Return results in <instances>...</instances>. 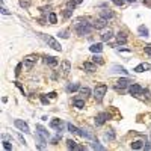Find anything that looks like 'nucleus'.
Listing matches in <instances>:
<instances>
[{"label": "nucleus", "mask_w": 151, "mask_h": 151, "mask_svg": "<svg viewBox=\"0 0 151 151\" xmlns=\"http://www.w3.org/2000/svg\"><path fill=\"white\" fill-rule=\"evenodd\" d=\"M91 27L92 26L89 23H86V21H77L76 26H74V29H76V32L79 35H88L89 30H91Z\"/></svg>", "instance_id": "nucleus-1"}, {"label": "nucleus", "mask_w": 151, "mask_h": 151, "mask_svg": "<svg viewBox=\"0 0 151 151\" xmlns=\"http://www.w3.org/2000/svg\"><path fill=\"white\" fill-rule=\"evenodd\" d=\"M41 37L44 38V41H46L53 50H56V51H60V50H62V46H60V44H59L55 38H53V37H48V35H42V33H41Z\"/></svg>", "instance_id": "nucleus-2"}, {"label": "nucleus", "mask_w": 151, "mask_h": 151, "mask_svg": "<svg viewBox=\"0 0 151 151\" xmlns=\"http://www.w3.org/2000/svg\"><path fill=\"white\" fill-rule=\"evenodd\" d=\"M106 91H107V86L106 85H97L95 89H94V97L97 101H101L103 97L106 95Z\"/></svg>", "instance_id": "nucleus-3"}, {"label": "nucleus", "mask_w": 151, "mask_h": 151, "mask_svg": "<svg viewBox=\"0 0 151 151\" xmlns=\"http://www.w3.org/2000/svg\"><path fill=\"white\" fill-rule=\"evenodd\" d=\"M129 92H130L131 95H135V97H139V95L144 94V88L139 86L138 83H133V85L129 88Z\"/></svg>", "instance_id": "nucleus-4"}, {"label": "nucleus", "mask_w": 151, "mask_h": 151, "mask_svg": "<svg viewBox=\"0 0 151 151\" xmlns=\"http://www.w3.org/2000/svg\"><path fill=\"white\" fill-rule=\"evenodd\" d=\"M50 127L58 130V133H62V129H64V121L59 119V118H55V119L50 121Z\"/></svg>", "instance_id": "nucleus-5"}, {"label": "nucleus", "mask_w": 151, "mask_h": 151, "mask_svg": "<svg viewBox=\"0 0 151 151\" xmlns=\"http://www.w3.org/2000/svg\"><path fill=\"white\" fill-rule=\"evenodd\" d=\"M109 119V113H106V112H101L98 113L95 117V126H103V124Z\"/></svg>", "instance_id": "nucleus-6"}, {"label": "nucleus", "mask_w": 151, "mask_h": 151, "mask_svg": "<svg viewBox=\"0 0 151 151\" xmlns=\"http://www.w3.org/2000/svg\"><path fill=\"white\" fill-rule=\"evenodd\" d=\"M37 56L35 55H30V56H27V58H24V67L27 68V70H32L33 68V65L37 64Z\"/></svg>", "instance_id": "nucleus-7"}, {"label": "nucleus", "mask_w": 151, "mask_h": 151, "mask_svg": "<svg viewBox=\"0 0 151 151\" xmlns=\"http://www.w3.org/2000/svg\"><path fill=\"white\" fill-rule=\"evenodd\" d=\"M14 124H15V127L20 129L21 131H24V133H30L29 126H27V124H26L24 121H21V119H14Z\"/></svg>", "instance_id": "nucleus-8"}, {"label": "nucleus", "mask_w": 151, "mask_h": 151, "mask_svg": "<svg viewBox=\"0 0 151 151\" xmlns=\"http://www.w3.org/2000/svg\"><path fill=\"white\" fill-rule=\"evenodd\" d=\"M131 83V80L129 77H124V79H119L117 82V89H124V88H127L129 85Z\"/></svg>", "instance_id": "nucleus-9"}, {"label": "nucleus", "mask_w": 151, "mask_h": 151, "mask_svg": "<svg viewBox=\"0 0 151 151\" xmlns=\"http://www.w3.org/2000/svg\"><path fill=\"white\" fill-rule=\"evenodd\" d=\"M151 70V64H148V62H142V64H139L133 71H136V73H144V71H148Z\"/></svg>", "instance_id": "nucleus-10"}, {"label": "nucleus", "mask_w": 151, "mask_h": 151, "mask_svg": "<svg viewBox=\"0 0 151 151\" xmlns=\"http://www.w3.org/2000/svg\"><path fill=\"white\" fill-rule=\"evenodd\" d=\"M106 24H107V20L100 18V20H95V21H94L92 27H94V29H104V27H106Z\"/></svg>", "instance_id": "nucleus-11"}, {"label": "nucleus", "mask_w": 151, "mask_h": 151, "mask_svg": "<svg viewBox=\"0 0 151 151\" xmlns=\"http://www.w3.org/2000/svg\"><path fill=\"white\" fill-rule=\"evenodd\" d=\"M37 130H38V135H41L42 138H46V139H48V138H50V133H48L46 129H44V127L41 126V124H38V126H37Z\"/></svg>", "instance_id": "nucleus-12"}, {"label": "nucleus", "mask_w": 151, "mask_h": 151, "mask_svg": "<svg viewBox=\"0 0 151 151\" xmlns=\"http://www.w3.org/2000/svg\"><path fill=\"white\" fill-rule=\"evenodd\" d=\"M112 17H113V12L109 11V9H103V11H100V18L109 20V18H112Z\"/></svg>", "instance_id": "nucleus-13"}, {"label": "nucleus", "mask_w": 151, "mask_h": 151, "mask_svg": "<svg viewBox=\"0 0 151 151\" xmlns=\"http://www.w3.org/2000/svg\"><path fill=\"white\" fill-rule=\"evenodd\" d=\"M112 37H113L112 29H107V30H104V32L101 33V39H103V41H110Z\"/></svg>", "instance_id": "nucleus-14"}, {"label": "nucleus", "mask_w": 151, "mask_h": 151, "mask_svg": "<svg viewBox=\"0 0 151 151\" xmlns=\"http://www.w3.org/2000/svg\"><path fill=\"white\" fill-rule=\"evenodd\" d=\"M110 70H112L110 73H122V74H127V73H129L126 68H122V67H119V65H112Z\"/></svg>", "instance_id": "nucleus-15"}, {"label": "nucleus", "mask_w": 151, "mask_h": 151, "mask_svg": "<svg viewBox=\"0 0 151 151\" xmlns=\"http://www.w3.org/2000/svg\"><path fill=\"white\" fill-rule=\"evenodd\" d=\"M83 68H85L86 71H89V73H94V71L97 70V64H92V62H85Z\"/></svg>", "instance_id": "nucleus-16"}, {"label": "nucleus", "mask_w": 151, "mask_h": 151, "mask_svg": "<svg viewBox=\"0 0 151 151\" xmlns=\"http://www.w3.org/2000/svg\"><path fill=\"white\" fill-rule=\"evenodd\" d=\"M70 68H71V65H70L68 60L62 62V74H64V76H68V74H70Z\"/></svg>", "instance_id": "nucleus-17"}, {"label": "nucleus", "mask_w": 151, "mask_h": 151, "mask_svg": "<svg viewBox=\"0 0 151 151\" xmlns=\"http://www.w3.org/2000/svg\"><path fill=\"white\" fill-rule=\"evenodd\" d=\"M89 50H91L92 53H100V51L103 50V44H101V42H98V44H92V46L89 47Z\"/></svg>", "instance_id": "nucleus-18"}, {"label": "nucleus", "mask_w": 151, "mask_h": 151, "mask_svg": "<svg viewBox=\"0 0 151 151\" xmlns=\"http://www.w3.org/2000/svg\"><path fill=\"white\" fill-rule=\"evenodd\" d=\"M46 64L50 65V67H56V65H58V59L53 58V56H47V58H46Z\"/></svg>", "instance_id": "nucleus-19"}, {"label": "nucleus", "mask_w": 151, "mask_h": 151, "mask_svg": "<svg viewBox=\"0 0 151 151\" xmlns=\"http://www.w3.org/2000/svg\"><path fill=\"white\" fill-rule=\"evenodd\" d=\"M67 127H68V130H70L71 133H73V135H80V129H77V127H76V126H73L71 122H68V124H67Z\"/></svg>", "instance_id": "nucleus-20"}, {"label": "nucleus", "mask_w": 151, "mask_h": 151, "mask_svg": "<svg viewBox=\"0 0 151 151\" xmlns=\"http://www.w3.org/2000/svg\"><path fill=\"white\" fill-rule=\"evenodd\" d=\"M67 147H68L70 150H82V147H79V145L76 144V142H74V140H71V139H68V140H67Z\"/></svg>", "instance_id": "nucleus-21"}, {"label": "nucleus", "mask_w": 151, "mask_h": 151, "mask_svg": "<svg viewBox=\"0 0 151 151\" xmlns=\"http://www.w3.org/2000/svg\"><path fill=\"white\" fill-rule=\"evenodd\" d=\"M79 89H80V85H79V83H71V85L67 86V91L68 92H76Z\"/></svg>", "instance_id": "nucleus-22"}, {"label": "nucleus", "mask_w": 151, "mask_h": 151, "mask_svg": "<svg viewBox=\"0 0 151 151\" xmlns=\"http://www.w3.org/2000/svg\"><path fill=\"white\" fill-rule=\"evenodd\" d=\"M80 136L86 138V139H91V140H95V136L92 135V133H88L86 130H80Z\"/></svg>", "instance_id": "nucleus-23"}, {"label": "nucleus", "mask_w": 151, "mask_h": 151, "mask_svg": "<svg viewBox=\"0 0 151 151\" xmlns=\"http://www.w3.org/2000/svg\"><path fill=\"white\" fill-rule=\"evenodd\" d=\"M117 41H118V44H126L127 42V37H126V35H124V33H118L117 35Z\"/></svg>", "instance_id": "nucleus-24"}, {"label": "nucleus", "mask_w": 151, "mask_h": 151, "mask_svg": "<svg viewBox=\"0 0 151 151\" xmlns=\"http://www.w3.org/2000/svg\"><path fill=\"white\" fill-rule=\"evenodd\" d=\"M138 32H139V35H140V37H148V29L145 27V26H139V27H138Z\"/></svg>", "instance_id": "nucleus-25"}, {"label": "nucleus", "mask_w": 151, "mask_h": 151, "mask_svg": "<svg viewBox=\"0 0 151 151\" xmlns=\"http://www.w3.org/2000/svg\"><path fill=\"white\" fill-rule=\"evenodd\" d=\"M48 21H50V24H56L58 23V17H56L55 12H50L48 14Z\"/></svg>", "instance_id": "nucleus-26"}, {"label": "nucleus", "mask_w": 151, "mask_h": 151, "mask_svg": "<svg viewBox=\"0 0 151 151\" xmlns=\"http://www.w3.org/2000/svg\"><path fill=\"white\" fill-rule=\"evenodd\" d=\"M131 148H133V150H140V148H144V144H142L140 140H135V142L131 144Z\"/></svg>", "instance_id": "nucleus-27"}, {"label": "nucleus", "mask_w": 151, "mask_h": 151, "mask_svg": "<svg viewBox=\"0 0 151 151\" xmlns=\"http://www.w3.org/2000/svg\"><path fill=\"white\" fill-rule=\"evenodd\" d=\"M74 106L77 109H83L85 107V100H74Z\"/></svg>", "instance_id": "nucleus-28"}, {"label": "nucleus", "mask_w": 151, "mask_h": 151, "mask_svg": "<svg viewBox=\"0 0 151 151\" xmlns=\"http://www.w3.org/2000/svg\"><path fill=\"white\" fill-rule=\"evenodd\" d=\"M92 62H94V64H98V65H101V64H103V58H101L100 55H95V56L92 58Z\"/></svg>", "instance_id": "nucleus-29"}, {"label": "nucleus", "mask_w": 151, "mask_h": 151, "mask_svg": "<svg viewBox=\"0 0 151 151\" xmlns=\"http://www.w3.org/2000/svg\"><path fill=\"white\" fill-rule=\"evenodd\" d=\"M104 138L107 139V140H113V139H115V133H113V130H109V131L104 135Z\"/></svg>", "instance_id": "nucleus-30"}, {"label": "nucleus", "mask_w": 151, "mask_h": 151, "mask_svg": "<svg viewBox=\"0 0 151 151\" xmlns=\"http://www.w3.org/2000/svg\"><path fill=\"white\" fill-rule=\"evenodd\" d=\"M91 147H92L94 150H100V151H104V150H106L103 145H100V144H98V142H94V144H92Z\"/></svg>", "instance_id": "nucleus-31"}, {"label": "nucleus", "mask_w": 151, "mask_h": 151, "mask_svg": "<svg viewBox=\"0 0 151 151\" xmlns=\"http://www.w3.org/2000/svg\"><path fill=\"white\" fill-rule=\"evenodd\" d=\"M80 94H82V95H85V97H86V95H89V94H91L89 88H80Z\"/></svg>", "instance_id": "nucleus-32"}, {"label": "nucleus", "mask_w": 151, "mask_h": 151, "mask_svg": "<svg viewBox=\"0 0 151 151\" xmlns=\"http://www.w3.org/2000/svg\"><path fill=\"white\" fill-rule=\"evenodd\" d=\"M113 5H117V6H124V0H112Z\"/></svg>", "instance_id": "nucleus-33"}, {"label": "nucleus", "mask_w": 151, "mask_h": 151, "mask_svg": "<svg viewBox=\"0 0 151 151\" xmlns=\"http://www.w3.org/2000/svg\"><path fill=\"white\" fill-rule=\"evenodd\" d=\"M3 148H5V150H12V145L9 144V142L5 140V142H3Z\"/></svg>", "instance_id": "nucleus-34"}, {"label": "nucleus", "mask_w": 151, "mask_h": 151, "mask_svg": "<svg viewBox=\"0 0 151 151\" xmlns=\"http://www.w3.org/2000/svg\"><path fill=\"white\" fill-rule=\"evenodd\" d=\"M58 35H59V37H62V38H68V37H70V35H68V32H67V30H64V32H59Z\"/></svg>", "instance_id": "nucleus-35"}, {"label": "nucleus", "mask_w": 151, "mask_h": 151, "mask_svg": "<svg viewBox=\"0 0 151 151\" xmlns=\"http://www.w3.org/2000/svg\"><path fill=\"white\" fill-rule=\"evenodd\" d=\"M70 2L73 3V5H76V6H77V5H82V2H83V0H70Z\"/></svg>", "instance_id": "nucleus-36"}, {"label": "nucleus", "mask_w": 151, "mask_h": 151, "mask_svg": "<svg viewBox=\"0 0 151 151\" xmlns=\"http://www.w3.org/2000/svg\"><path fill=\"white\" fill-rule=\"evenodd\" d=\"M20 71H21V64H18V65H17V68H15V74L18 76V74H20Z\"/></svg>", "instance_id": "nucleus-37"}, {"label": "nucleus", "mask_w": 151, "mask_h": 151, "mask_svg": "<svg viewBox=\"0 0 151 151\" xmlns=\"http://www.w3.org/2000/svg\"><path fill=\"white\" fill-rule=\"evenodd\" d=\"M145 53H148V55H151V44H148V46H145Z\"/></svg>", "instance_id": "nucleus-38"}, {"label": "nucleus", "mask_w": 151, "mask_h": 151, "mask_svg": "<svg viewBox=\"0 0 151 151\" xmlns=\"http://www.w3.org/2000/svg\"><path fill=\"white\" fill-rule=\"evenodd\" d=\"M2 14H3V15H9V11H8L6 8L3 6V8H2Z\"/></svg>", "instance_id": "nucleus-39"}, {"label": "nucleus", "mask_w": 151, "mask_h": 151, "mask_svg": "<svg viewBox=\"0 0 151 151\" xmlns=\"http://www.w3.org/2000/svg\"><path fill=\"white\" fill-rule=\"evenodd\" d=\"M41 101H42L44 104H47V103H48V100L46 98V97H41Z\"/></svg>", "instance_id": "nucleus-40"}, {"label": "nucleus", "mask_w": 151, "mask_h": 151, "mask_svg": "<svg viewBox=\"0 0 151 151\" xmlns=\"http://www.w3.org/2000/svg\"><path fill=\"white\" fill-rule=\"evenodd\" d=\"M48 95H50V98H56V94L55 92H50Z\"/></svg>", "instance_id": "nucleus-41"}, {"label": "nucleus", "mask_w": 151, "mask_h": 151, "mask_svg": "<svg viewBox=\"0 0 151 151\" xmlns=\"http://www.w3.org/2000/svg\"><path fill=\"white\" fill-rule=\"evenodd\" d=\"M127 2H130V3H133V2H136V0H127Z\"/></svg>", "instance_id": "nucleus-42"}]
</instances>
